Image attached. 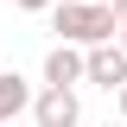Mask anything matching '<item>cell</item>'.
<instances>
[{"instance_id":"6da1fadb","label":"cell","mask_w":127,"mask_h":127,"mask_svg":"<svg viewBox=\"0 0 127 127\" xmlns=\"http://www.w3.org/2000/svg\"><path fill=\"white\" fill-rule=\"evenodd\" d=\"M51 26H57V45H76V51H95V45H114V19L108 0H57L51 6Z\"/></svg>"},{"instance_id":"7a4b0ae2","label":"cell","mask_w":127,"mask_h":127,"mask_svg":"<svg viewBox=\"0 0 127 127\" xmlns=\"http://www.w3.org/2000/svg\"><path fill=\"white\" fill-rule=\"evenodd\" d=\"M83 83L121 95V89H127V51H121V45H95V51H83Z\"/></svg>"},{"instance_id":"3957f363","label":"cell","mask_w":127,"mask_h":127,"mask_svg":"<svg viewBox=\"0 0 127 127\" xmlns=\"http://www.w3.org/2000/svg\"><path fill=\"white\" fill-rule=\"evenodd\" d=\"M76 121H83L76 89H38L32 95V127H76Z\"/></svg>"},{"instance_id":"277c9868","label":"cell","mask_w":127,"mask_h":127,"mask_svg":"<svg viewBox=\"0 0 127 127\" xmlns=\"http://www.w3.org/2000/svg\"><path fill=\"white\" fill-rule=\"evenodd\" d=\"M83 83V51L76 45H51L45 51V89H76Z\"/></svg>"},{"instance_id":"5b68a950","label":"cell","mask_w":127,"mask_h":127,"mask_svg":"<svg viewBox=\"0 0 127 127\" xmlns=\"http://www.w3.org/2000/svg\"><path fill=\"white\" fill-rule=\"evenodd\" d=\"M19 114H32V83L19 70H0V127L19 121Z\"/></svg>"},{"instance_id":"8992f818","label":"cell","mask_w":127,"mask_h":127,"mask_svg":"<svg viewBox=\"0 0 127 127\" xmlns=\"http://www.w3.org/2000/svg\"><path fill=\"white\" fill-rule=\"evenodd\" d=\"M19 13H51V6H57V0H13Z\"/></svg>"},{"instance_id":"52a82bcc","label":"cell","mask_w":127,"mask_h":127,"mask_svg":"<svg viewBox=\"0 0 127 127\" xmlns=\"http://www.w3.org/2000/svg\"><path fill=\"white\" fill-rule=\"evenodd\" d=\"M108 6H114V19H127V0H108Z\"/></svg>"},{"instance_id":"ba28073f","label":"cell","mask_w":127,"mask_h":127,"mask_svg":"<svg viewBox=\"0 0 127 127\" xmlns=\"http://www.w3.org/2000/svg\"><path fill=\"white\" fill-rule=\"evenodd\" d=\"M114 45H121V51H127V19H121V32H114Z\"/></svg>"},{"instance_id":"9c48e42d","label":"cell","mask_w":127,"mask_h":127,"mask_svg":"<svg viewBox=\"0 0 127 127\" xmlns=\"http://www.w3.org/2000/svg\"><path fill=\"white\" fill-rule=\"evenodd\" d=\"M114 108H121V121H127V89H121V95H114Z\"/></svg>"},{"instance_id":"30bf717a","label":"cell","mask_w":127,"mask_h":127,"mask_svg":"<svg viewBox=\"0 0 127 127\" xmlns=\"http://www.w3.org/2000/svg\"><path fill=\"white\" fill-rule=\"evenodd\" d=\"M108 127H127V121H108Z\"/></svg>"}]
</instances>
